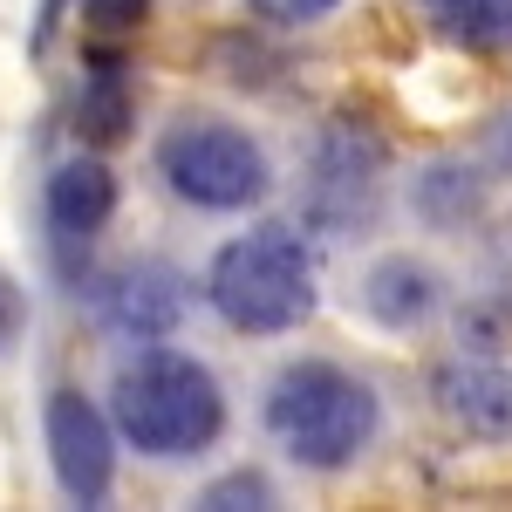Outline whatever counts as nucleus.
I'll use <instances>...</instances> for the list:
<instances>
[{
  "mask_svg": "<svg viewBox=\"0 0 512 512\" xmlns=\"http://www.w3.org/2000/svg\"><path fill=\"white\" fill-rule=\"evenodd\" d=\"M383 424L376 390L349 376L342 362H287L267 390V431L274 444L308 472H342L369 451Z\"/></svg>",
  "mask_w": 512,
  "mask_h": 512,
  "instance_id": "obj_1",
  "label": "nucleus"
},
{
  "mask_svg": "<svg viewBox=\"0 0 512 512\" xmlns=\"http://www.w3.org/2000/svg\"><path fill=\"white\" fill-rule=\"evenodd\" d=\"M205 294L226 328L239 335H287L315 315L321 280H315V253L294 226H253V233L226 239L212 253Z\"/></svg>",
  "mask_w": 512,
  "mask_h": 512,
  "instance_id": "obj_2",
  "label": "nucleus"
},
{
  "mask_svg": "<svg viewBox=\"0 0 512 512\" xmlns=\"http://www.w3.org/2000/svg\"><path fill=\"white\" fill-rule=\"evenodd\" d=\"M110 417H117V431L137 451H151V458H192V451H205L219 437L226 396H219V376L198 355L151 349V355H137V362L117 369Z\"/></svg>",
  "mask_w": 512,
  "mask_h": 512,
  "instance_id": "obj_3",
  "label": "nucleus"
},
{
  "mask_svg": "<svg viewBox=\"0 0 512 512\" xmlns=\"http://www.w3.org/2000/svg\"><path fill=\"white\" fill-rule=\"evenodd\" d=\"M390 198V144L362 117H328L308 151V178H301V212L315 233H369L383 219Z\"/></svg>",
  "mask_w": 512,
  "mask_h": 512,
  "instance_id": "obj_4",
  "label": "nucleus"
},
{
  "mask_svg": "<svg viewBox=\"0 0 512 512\" xmlns=\"http://www.w3.org/2000/svg\"><path fill=\"white\" fill-rule=\"evenodd\" d=\"M158 171L185 205H205V212H246V205H260L267 185H274L267 151L239 123H219V117L171 123L164 144H158Z\"/></svg>",
  "mask_w": 512,
  "mask_h": 512,
  "instance_id": "obj_5",
  "label": "nucleus"
},
{
  "mask_svg": "<svg viewBox=\"0 0 512 512\" xmlns=\"http://www.w3.org/2000/svg\"><path fill=\"white\" fill-rule=\"evenodd\" d=\"M48 458H55L62 499H76V506L110 499V485H117V431L82 390L48 396Z\"/></svg>",
  "mask_w": 512,
  "mask_h": 512,
  "instance_id": "obj_6",
  "label": "nucleus"
},
{
  "mask_svg": "<svg viewBox=\"0 0 512 512\" xmlns=\"http://www.w3.org/2000/svg\"><path fill=\"white\" fill-rule=\"evenodd\" d=\"M437 417L478 444H512V369L492 355H458L431 376Z\"/></svg>",
  "mask_w": 512,
  "mask_h": 512,
  "instance_id": "obj_7",
  "label": "nucleus"
},
{
  "mask_svg": "<svg viewBox=\"0 0 512 512\" xmlns=\"http://www.w3.org/2000/svg\"><path fill=\"white\" fill-rule=\"evenodd\" d=\"M185 308H192V287H185V274H178L171 260H130V267H117L110 287H103V315H110V328L130 335V342H164V335H178Z\"/></svg>",
  "mask_w": 512,
  "mask_h": 512,
  "instance_id": "obj_8",
  "label": "nucleus"
},
{
  "mask_svg": "<svg viewBox=\"0 0 512 512\" xmlns=\"http://www.w3.org/2000/svg\"><path fill=\"white\" fill-rule=\"evenodd\" d=\"M403 198H410V219L424 233H472L478 219L492 212V178L465 151H444V158L410 171V192Z\"/></svg>",
  "mask_w": 512,
  "mask_h": 512,
  "instance_id": "obj_9",
  "label": "nucleus"
},
{
  "mask_svg": "<svg viewBox=\"0 0 512 512\" xmlns=\"http://www.w3.org/2000/svg\"><path fill=\"white\" fill-rule=\"evenodd\" d=\"M362 308H369L376 328H390V335H417L444 308V274H437L424 253H383L362 274Z\"/></svg>",
  "mask_w": 512,
  "mask_h": 512,
  "instance_id": "obj_10",
  "label": "nucleus"
},
{
  "mask_svg": "<svg viewBox=\"0 0 512 512\" xmlns=\"http://www.w3.org/2000/svg\"><path fill=\"white\" fill-rule=\"evenodd\" d=\"M110 212H117V171L103 158H62L55 164V178H48V226L62 246H89V239L110 226Z\"/></svg>",
  "mask_w": 512,
  "mask_h": 512,
  "instance_id": "obj_11",
  "label": "nucleus"
},
{
  "mask_svg": "<svg viewBox=\"0 0 512 512\" xmlns=\"http://www.w3.org/2000/svg\"><path fill=\"white\" fill-rule=\"evenodd\" d=\"M451 335H458V355H492L506 362L512 355V287H472L451 315Z\"/></svg>",
  "mask_w": 512,
  "mask_h": 512,
  "instance_id": "obj_12",
  "label": "nucleus"
},
{
  "mask_svg": "<svg viewBox=\"0 0 512 512\" xmlns=\"http://www.w3.org/2000/svg\"><path fill=\"white\" fill-rule=\"evenodd\" d=\"M437 35L465 48H512V0H417Z\"/></svg>",
  "mask_w": 512,
  "mask_h": 512,
  "instance_id": "obj_13",
  "label": "nucleus"
},
{
  "mask_svg": "<svg viewBox=\"0 0 512 512\" xmlns=\"http://www.w3.org/2000/svg\"><path fill=\"white\" fill-rule=\"evenodd\" d=\"M82 137L89 144H117L123 130H130V89H123V62L117 55H103L96 62V76H89V89H82Z\"/></svg>",
  "mask_w": 512,
  "mask_h": 512,
  "instance_id": "obj_14",
  "label": "nucleus"
},
{
  "mask_svg": "<svg viewBox=\"0 0 512 512\" xmlns=\"http://www.w3.org/2000/svg\"><path fill=\"white\" fill-rule=\"evenodd\" d=\"M198 506L205 512H260V506H274V478L267 472H226L198 492Z\"/></svg>",
  "mask_w": 512,
  "mask_h": 512,
  "instance_id": "obj_15",
  "label": "nucleus"
},
{
  "mask_svg": "<svg viewBox=\"0 0 512 512\" xmlns=\"http://www.w3.org/2000/svg\"><path fill=\"white\" fill-rule=\"evenodd\" d=\"M472 164L499 185V178H512V103H499L492 117L478 123V137H472Z\"/></svg>",
  "mask_w": 512,
  "mask_h": 512,
  "instance_id": "obj_16",
  "label": "nucleus"
},
{
  "mask_svg": "<svg viewBox=\"0 0 512 512\" xmlns=\"http://www.w3.org/2000/svg\"><path fill=\"white\" fill-rule=\"evenodd\" d=\"M144 14H151V0H82V21H89V28H103V35L137 28Z\"/></svg>",
  "mask_w": 512,
  "mask_h": 512,
  "instance_id": "obj_17",
  "label": "nucleus"
},
{
  "mask_svg": "<svg viewBox=\"0 0 512 512\" xmlns=\"http://www.w3.org/2000/svg\"><path fill=\"white\" fill-rule=\"evenodd\" d=\"M21 328H28V294H21V280L0 267V349H14Z\"/></svg>",
  "mask_w": 512,
  "mask_h": 512,
  "instance_id": "obj_18",
  "label": "nucleus"
},
{
  "mask_svg": "<svg viewBox=\"0 0 512 512\" xmlns=\"http://www.w3.org/2000/svg\"><path fill=\"white\" fill-rule=\"evenodd\" d=\"M267 21H287V28H308V21H321V14H335L342 0H253Z\"/></svg>",
  "mask_w": 512,
  "mask_h": 512,
  "instance_id": "obj_19",
  "label": "nucleus"
},
{
  "mask_svg": "<svg viewBox=\"0 0 512 512\" xmlns=\"http://www.w3.org/2000/svg\"><path fill=\"white\" fill-rule=\"evenodd\" d=\"M55 21H62V0H41V28H35V48H41L48 35H55Z\"/></svg>",
  "mask_w": 512,
  "mask_h": 512,
  "instance_id": "obj_20",
  "label": "nucleus"
},
{
  "mask_svg": "<svg viewBox=\"0 0 512 512\" xmlns=\"http://www.w3.org/2000/svg\"><path fill=\"white\" fill-rule=\"evenodd\" d=\"M506 233H512V219H506Z\"/></svg>",
  "mask_w": 512,
  "mask_h": 512,
  "instance_id": "obj_21",
  "label": "nucleus"
}]
</instances>
